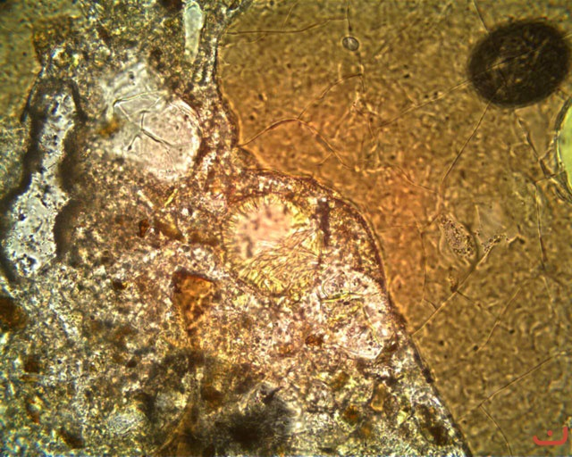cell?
<instances>
[{
    "label": "cell",
    "instance_id": "obj_1",
    "mask_svg": "<svg viewBox=\"0 0 572 457\" xmlns=\"http://www.w3.org/2000/svg\"><path fill=\"white\" fill-rule=\"evenodd\" d=\"M569 49L563 36L542 21H518L490 33L475 49L469 78L485 99L521 105L549 96L563 80Z\"/></svg>",
    "mask_w": 572,
    "mask_h": 457
}]
</instances>
